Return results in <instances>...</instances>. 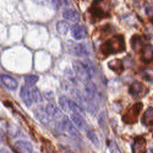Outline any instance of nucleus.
I'll return each instance as SVG.
<instances>
[{"instance_id":"21","label":"nucleus","mask_w":153,"mask_h":153,"mask_svg":"<svg viewBox=\"0 0 153 153\" xmlns=\"http://www.w3.org/2000/svg\"><path fill=\"white\" fill-rule=\"evenodd\" d=\"M56 28H58V32L62 36H65L69 31V23L66 21H59L56 23Z\"/></svg>"},{"instance_id":"5","label":"nucleus","mask_w":153,"mask_h":153,"mask_svg":"<svg viewBox=\"0 0 153 153\" xmlns=\"http://www.w3.org/2000/svg\"><path fill=\"white\" fill-rule=\"evenodd\" d=\"M142 110V103H136L134 104L129 110H127L126 115L124 117V120L129 124H134L137 121V118L140 115V113Z\"/></svg>"},{"instance_id":"9","label":"nucleus","mask_w":153,"mask_h":153,"mask_svg":"<svg viewBox=\"0 0 153 153\" xmlns=\"http://www.w3.org/2000/svg\"><path fill=\"white\" fill-rule=\"evenodd\" d=\"M15 147L17 149V153H34L32 145L27 141H17L15 143Z\"/></svg>"},{"instance_id":"18","label":"nucleus","mask_w":153,"mask_h":153,"mask_svg":"<svg viewBox=\"0 0 153 153\" xmlns=\"http://www.w3.org/2000/svg\"><path fill=\"white\" fill-rule=\"evenodd\" d=\"M85 130H86V132H87V137L91 140V142H92L94 146H99V138H98L97 134L94 132V130H92L90 126H88V127L86 126Z\"/></svg>"},{"instance_id":"27","label":"nucleus","mask_w":153,"mask_h":153,"mask_svg":"<svg viewBox=\"0 0 153 153\" xmlns=\"http://www.w3.org/2000/svg\"><path fill=\"white\" fill-rule=\"evenodd\" d=\"M104 113H102V115L99 117V124H100V126L102 127H104Z\"/></svg>"},{"instance_id":"4","label":"nucleus","mask_w":153,"mask_h":153,"mask_svg":"<svg viewBox=\"0 0 153 153\" xmlns=\"http://www.w3.org/2000/svg\"><path fill=\"white\" fill-rule=\"evenodd\" d=\"M74 70L76 76L82 80V81H90L93 75H94V70L92 68V65H88L87 62H82V61H75L74 62Z\"/></svg>"},{"instance_id":"6","label":"nucleus","mask_w":153,"mask_h":153,"mask_svg":"<svg viewBox=\"0 0 153 153\" xmlns=\"http://www.w3.org/2000/svg\"><path fill=\"white\" fill-rule=\"evenodd\" d=\"M129 92H130V94L134 96V97H142V96L145 94V92H146V87H145V85H142L141 82L135 81V82L131 83V86H130V88H129Z\"/></svg>"},{"instance_id":"26","label":"nucleus","mask_w":153,"mask_h":153,"mask_svg":"<svg viewBox=\"0 0 153 153\" xmlns=\"http://www.w3.org/2000/svg\"><path fill=\"white\" fill-rule=\"evenodd\" d=\"M49 3L50 4H52V6H54L55 9L61 4V1H60V0H49Z\"/></svg>"},{"instance_id":"7","label":"nucleus","mask_w":153,"mask_h":153,"mask_svg":"<svg viewBox=\"0 0 153 153\" xmlns=\"http://www.w3.org/2000/svg\"><path fill=\"white\" fill-rule=\"evenodd\" d=\"M71 34L72 37L75 38L76 41H81V39H85L86 36H87V31L86 28L82 26V25H74L71 27Z\"/></svg>"},{"instance_id":"23","label":"nucleus","mask_w":153,"mask_h":153,"mask_svg":"<svg viewBox=\"0 0 153 153\" xmlns=\"http://www.w3.org/2000/svg\"><path fill=\"white\" fill-rule=\"evenodd\" d=\"M25 81H26V85L28 86H33L38 82V76L36 75H27L26 77H25Z\"/></svg>"},{"instance_id":"13","label":"nucleus","mask_w":153,"mask_h":153,"mask_svg":"<svg viewBox=\"0 0 153 153\" xmlns=\"http://www.w3.org/2000/svg\"><path fill=\"white\" fill-rule=\"evenodd\" d=\"M71 121L75 124L76 127H79V129H85V127H86V121H85V119H83L82 114L72 113V114H71Z\"/></svg>"},{"instance_id":"10","label":"nucleus","mask_w":153,"mask_h":153,"mask_svg":"<svg viewBox=\"0 0 153 153\" xmlns=\"http://www.w3.org/2000/svg\"><path fill=\"white\" fill-rule=\"evenodd\" d=\"M131 45H132V49L135 50V52H141V50L145 48V45H146L143 37H141V36H134L132 39H131Z\"/></svg>"},{"instance_id":"11","label":"nucleus","mask_w":153,"mask_h":153,"mask_svg":"<svg viewBox=\"0 0 153 153\" xmlns=\"http://www.w3.org/2000/svg\"><path fill=\"white\" fill-rule=\"evenodd\" d=\"M44 111H45V114L48 115L49 119H55V118L59 117V109H58V107L54 103H52V102L45 105Z\"/></svg>"},{"instance_id":"14","label":"nucleus","mask_w":153,"mask_h":153,"mask_svg":"<svg viewBox=\"0 0 153 153\" xmlns=\"http://www.w3.org/2000/svg\"><path fill=\"white\" fill-rule=\"evenodd\" d=\"M62 16H64V19H65V20H68V21H72V22L79 21V19H80L79 12H77V11H75V10H72V9H66V10H64Z\"/></svg>"},{"instance_id":"31","label":"nucleus","mask_w":153,"mask_h":153,"mask_svg":"<svg viewBox=\"0 0 153 153\" xmlns=\"http://www.w3.org/2000/svg\"><path fill=\"white\" fill-rule=\"evenodd\" d=\"M151 22L153 23V16H151Z\"/></svg>"},{"instance_id":"15","label":"nucleus","mask_w":153,"mask_h":153,"mask_svg":"<svg viewBox=\"0 0 153 153\" xmlns=\"http://www.w3.org/2000/svg\"><path fill=\"white\" fill-rule=\"evenodd\" d=\"M72 53L76 55V56H87L88 55V50L86 48L85 44H75L74 48H72Z\"/></svg>"},{"instance_id":"24","label":"nucleus","mask_w":153,"mask_h":153,"mask_svg":"<svg viewBox=\"0 0 153 153\" xmlns=\"http://www.w3.org/2000/svg\"><path fill=\"white\" fill-rule=\"evenodd\" d=\"M108 147H109L110 153H121L120 149H119V147H118V145L114 142V141H108Z\"/></svg>"},{"instance_id":"32","label":"nucleus","mask_w":153,"mask_h":153,"mask_svg":"<svg viewBox=\"0 0 153 153\" xmlns=\"http://www.w3.org/2000/svg\"><path fill=\"white\" fill-rule=\"evenodd\" d=\"M34 153H37V152H34Z\"/></svg>"},{"instance_id":"19","label":"nucleus","mask_w":153,"mask_h":153,"mask_svg":"<svg viewBox=\"0 0 153 153\" xmlns=\"http://www.w3.org/2000/svg\"><path fill=\"white\" fill-rule=\"evenodd\" d=\"M142 124L143 125H152L153 124V108H148L143 117H142Z\"/></svg>"},{"instance_id":"30","label":"nucleus","mask_w":153,"mask_h":153,"mask_svg":"<svg viewBox=\"0 0 153 153\" xmlns=\"http://www.w3.org/2000/svg\"><path fill=\"white\" fill-rule=\"evenodd\" d=\"M3 142V137H1V134H0V143Z\"/></svg>"},{"instance_id":"16","label":"nucleus","mask_w":153,"mask_h":153,"mask_svg":"<svg viewBox=\"0 0 153 153\" xmlns=\"http://www.w3.org/2000/svg\"><path fill=\"white\" fill-rule=\"evenodd\" d=\"M142 59L146 62H149L153 59V47L151 44H146L142 49Z\"/></svg>"},{"instance_id":"29","label":"nucleus","mask_w":153,"mask_h":153,"mask_svg":"<svg viewBox=\"0 0 153 153\" xmlns=\"http://www.w3.org/2000/svg\"><path fill=\"white\" fill-rule=\"evenodd\" d=\"M0 153H9V152H7V149L3 148V149H0Z\"/></svg>"},{"instance_id":"22","label":"nucleus","mask_w":153,"mask_h":153,"mask_svg":"<svg viewBox=\"0 0 153 153\" xmlns=\"http://www.w3.org/2000/svg\"><path fill=\"white\" fill-rule=\"evenodd\" d=\"M69 102H70V98L66 96H61L59 98V105L65 113H69Z\"/></svg>"},{"instance_id":"1","label":"nucleus","mask_w":153,"mask_h":153,"mask_svg":"<svg viewBox=\"0 0 153 153\" xmlns=\"http://www.w3.org/2000/svg\"><path fill=\"white\" fill-rule=\"evenodd\" d=\"M124 49H125V42H124L123 36H115V37L110 38V39H108L100 48L102 53H103L104 55L120 53Z\"/></svg>"},{"instance_id":"2","label":"nucleus","mask_w":153,"mask_h":153,"mask_svg":"<svg viewBox=\"0 0 153 153\" xmlns=\"http://www.w3.org/2000/svg\"><path fill=\"white\" fill-rule=\"evenodd\" d=\"M21 98L27 105H32L33 103H39L42 100V96L39 91L34 86L25 85L21 87Z\"/></svg>"},{"instance_id":"20","label":"nucleus","mask_w":153,"mask_h":153,"mask_svg":"<svg viewBox=\"0 0 153 153\" xmlns=\"http://www.w3.org/2000/svg\"><path fill=\"white\" fill-rule=\"evenodd\" d=\"M134 153H141L145 149V140L143 138H137L135 143L132 145Z\"/></svg>"},{"instance_id":"12","label":"nucleus","mask_w":153,"mask_h":153,"mask_svg":"<svg viewBox=\"0 0 153 153\" xmlns=\"http://www.w3.org/2000/svg\"><path fill=\"white\" fill-rule=\"evenodd\" d=\"M85 92H86V98H90V99H93L96 98V94H97V87L93 82L91 81H87L86 85H85Z\"/></svg>"},{"instance_id":"8","label":"nucleus","mask_w":153,"mask_h":153,"mask_svg":"<svg viewBox=\"0 0 153 153\" xmlns=\"http://www.w3.org/2000/svg\"><path fill=\"white\" fill-rule=\"evenodd\" d=\"M0 79H1L3 85L6 88H9V90H11V91H15L17 88V86H19L17 81L14 77H11L10 75H1V76H0Z\"/></svg>"},{"instance_id":"17","label":"nucleus","mask_w":153,"mask_h":153,"mask_svg":"<svg viewBox=\"0 0 153 153\" xmlns=\"http://www.w3.org/2000/svg\"><path fill=\"white\" fill-rule=\"evenodd\" d=\"M108 65H109V68H110L113 71H115V72H118V74H120V72L123 71V69H124L123 61L119 60V59H114V60L109 61Z\"/></svg>"},{"instance_id":"3","label":"nucleus","mask_w":153,"mask_h":153,"mask_svg":"<svg viewBox=\"0 0 153 153\" xmlns=\"http://www.w3.org/2000/svg\"><path fill=\"white\" fill-rule=\"evenodd\" d=\"M58 129L60 130V132L66 134L69 137H71L74 140H81V135L77 130V127L75 126V124L68 117H64L58 123Z\"/></svg>"},{"instance_id":"28","label":"nucleus","mask_w":153,"mask_h":153,"mask_svg":"<svg viewBox=\"0 0 153 153\" xmlns=\"http://www.w3.org/2000/svg\"><path fill=\"white\" fill-rule=\"evenodd\" d=\"M143 153H153V148H147L143 151Z\"/></svg>"},{"instance_id":"25","label":"nucleus","mask_w":153,"mask_h":153,"mask_svg":"<svg viewBox=\"0 0 153 153\" xmlns=\"http://www.w3.org/2000/svg\"><path fill=\"white\" fill-rule=\"evenodd\" d=\"M143 77H145L147 81H153V70L146 69V70L143 71Z\"/></svg>"}]
</instances>
